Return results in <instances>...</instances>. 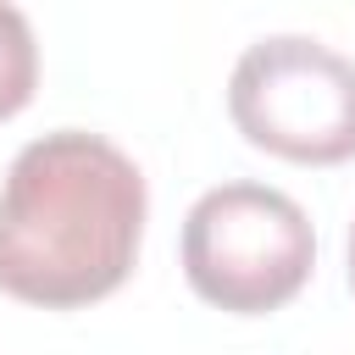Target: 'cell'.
I'll return each instance as SVG.
<instances>
[{
    "label": "cell",
    "instance_id": "6da1fadb",
    "mask_svg": "<svg viewBox=\"0 0 355 355\" xmlns=\"http://www.w3.org/2000/svg\"><path fill=\"white\" fill-rule=\"evenodd\" d=\"M144 172L111 139L55 128L0 183V294L78 311L116 294L144 244Z\"/></svg>",
    "mask_w": 355,
    "mask_h": 355
},
{
    "label": "cell",
    "instance_id": "7a4b0ae2",
    "mask_svg": "<svg viewBox=\"0 0 355 355\" xmlns=\"http://www.w3.org/2000/svg\"><path fill=\"white\" fill-rule=\"evenodd\" d=\"M316 266V233L294 194L272 183L205 189L183 216V277L227 316L283 311Z\"/></svg>",
    "mask_w": 355,
    "mask_h": 355
},
{
    "label": "cell",
    "instance_id": "3957f363",
    "mask_svg": "<svg viewBox=\"0 0 355 355\" xmlns=\"http://www.w3.org/2000/svg\"><path fill=\"white\" fill-rule=\"evenodd\" d=\"M233 128L283 161H355V61L305 33L255 39L227 78Z\"/></svg>",
    "mask_w": 355,
    "mask_h": 355
},
{
    "label": "cell",
    "instance_id": "277c9868",
    "mask_svg": "<svg viewBox=\"0 0 355 355\" xmlns=\"http://www.w3.org/2000/svg\"><path fill=\"white\" fill-rule=\"evenodd\" d=\"M39 89V44L17 6L0 0V122H11Z\"/></svg>",
    "mask_w": 355,
    "mask_h": 355
},
{
    "label": "cell",
    "instance_id": "5b68a950",
    "mask_svg": "<svg viewBox=\"0 0 355 355\" xmlns=\"http://www.w3.org/2000/svg\"><path fill=\"white\" fill-rule=\"evenodd\" d=\"M349 288H355V222H349Z\"/></svg>",
    "mask_w": 355,
    "mask_h": 355
}]
</instances>
